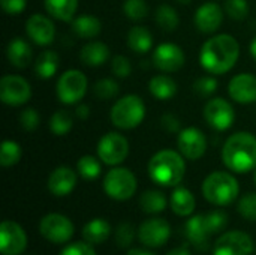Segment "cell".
Returning <instances> with one entry per match:
<instances>
[{
  "label": "cell",
  "mask_w": 256,
  "mask_h": 255,
  "mask_svg": "<svg viewBox=\"0 0 256 255\" xmlns=\"http://www.w3.org/2000/svg\"><path fill=\"white\" fill-rule=\"evenodd\" d=\"M240 57V45L232 35L220 33L207 39L200 51V65L213 75L231 71Z\"/></svg>",
  "instance_id": "obj_1"
},
{
  "label": "cell",
  "mask_w": 256,
  "mask_h": 255,
  "mask_svg": "<svg viewBox=\"0 0 256 255\" xmlns=\"http://www.w3.org/2000/svg\"><path fill=\"white\" fill-rule=\"evenodd\" d=\"M224 165L232 173H249L256 168V137L240 131L228 137L222 149Z\"/></svg>",
  "instance_id": "obj_2"
},
{
  "label": "cell",
  "mask_w": 256,
  "mask_h": 255,
  "mask_svg": "<svg viewBox=\"0 0 256 255\" xmlns=\"http://www.w3.org/2000/svg\"><path fill=\"white\" fill-rule=\"evenodd\" d=\"M186 173L184 156L180 152L164 149L156 152L148 162V176L159 185L166 188L178 186Z\"/></svg>",
  "instance_id": "obj_3"
},
{
  "label": "cell",
  "mask_w": 256,
  "mask_h": 255,
  "mask_svg": "<svg viewBox=\"0 0 256 255\" xmlns=\"http://www.w3.org/2000/svg\"><path fill=\"white\" fill-rule=\"evenodd\" d=\"M226 224L228 215L224 210H213L206 215L192 216L184 225V234L198 251H207L212 236L220 233Z\"/></svg>",
  "instance_id": "obj_4"
},
{
  "label": "cell",
  "mask_w": 256,
  "mask_h": 255,
  "mask_svg": "<svg viewBox=\"0 0 256 255\" xmlns=\"http://www.w3.org/2000/svg\"><path fill=\"white\" fill-rule=\"evenodd\" d=\"M204 198L214 206H228L238 198L240 185L228 171H213L202 182Z\"/></svg>",
  "instance_id": "obj_5"
},
{
  "label": "cell",
  "mask_w": 256,
  "mask_h": 255,
  "mask_svg": "<svg viewBox=\"0 0 256 255\" xmlns=\"http://www.w3.org/2000/svg\"><path fill=\"white\" fill-rule=\"evenodd\" d=\"M146 117V104L138 95H126L116 101L111 108V123L123 131L135 129Z\"/></svg>",
  "instance_id": "obj_6"
},
{
  "label": "cell",
  "mask_w": 256,
  "mask_h": 255,
  "mask_svg": "<svg viewBox=\"0 0 256 255\" xmlns=\"http://www.w3.org/2000/svg\"><path fill=\"white\" fill-rule=\"evenodd\" d=\"M138 182L135 174L123 167L111 168L104 177L105 194L116 201H126L136 192Z\"/></svg>",
  "instance_id": "obj_7"
},
{
  "label": "cell",
  "mask_w": 256,
  "mask_h": 255,
  "mask_svg": "<svg viewBox=\"0 0 256 255\" xmlns=\"http://www.w3.org/2000/svg\"><path fill=\"white\" fill-rule=\"evenodd\" d=\"M88 80L80 69L64 71L56 84V95L58 101L64 105L78 104L87 93Z\"/></svg>",
  "instance_id": "obj_8"
},
{
  "label": "cell",
  "mask_w": 256,
  "mask_h": 255,
  "mask_svg": "<svg viewBox=\"0 0 256 255\" xmlns=\"http://www.w3.org/2000/svg\"><path fill=\"white\" fill-rule=\"evenodd\" d=\"M98 158L111 167L122 164L129 155V141L120 132H108L98 143Z\"/></svg>",
  "instance_id": "obj_9"
},
{
  "label": "cell",
  "mask_w": 256,
  "mask_h": 255,
  "mask_svg": "<svg viewBox=\"0 0 256 255\" xmlns=\"http://www.w3.org/2000/svg\"><path fill=\"white\" fill-rule=\"evenodd\" d=\"M40 236L52 243H66L74 236L72 221L60 213H48L39 222Z\"/></svg>",
  "instance_id": "obj_10"
},
{
  "label": "cell",
  "mask_w": 256,
  "mask_h": 255,
  "mask_svg": "<svg viewBox=\"0 0 256 255\" xmlns=\"http://www.w3.org/2000/svg\"><path fill=\"white\" fill-rule=\"evenodd\" d=\"M204 119L216 131H226L234 125L236 111L231 102L224 98H212L204 105Z\"/></svg>",
  "instance_id": "obj_11"
},
{
  "label": "cell",
  "mask_w": 256,
  "mask_h": 255,
  "mask_svg": "<svg viewBox=\"0 0 256 255\" xmlns=\"http://www.w3.org/2000/svg\"><path fill=\"white\" fill-rule=\"evenodd\" d=\"M32 98L28 81L20 75H4L0 80V101L10 107H20Z\"/></svg>",
  "instance_id": "obj_12"
},
{
  "label": "cell",
  "mask_w": 256,
  "mask_h": 255,
  "mask_svg": "<svg viewBox=\"0 0 256 255\" xmlns=\"http://www.w3.org/2000/svg\"><path fill=\"white\" fill-rule=\"evenodd\" d=\"M153 65L165 72V74H172L180 71L184 63H186V56L184 51L182 50V47H178L177 44L172 42H164L159 44L152 56Z\"/></svg>",
  "instance_id": "obj_13"
},
{
  "label": "cell",
  "mask_w": 256,
  "mask_h": 255,
  "mask_svg": "<svg viewBox=\"0 0 256 255\" xmlns=\"http://www.w3.org/2000/svg\"><path fill=\"white\" fill-rule=\"evenodd\" d=\"M177 147L186 159L198 161L207 152V137L200 128H184L177 134Z\"/></svg>",
  "instance_id": "obj_14"
},
{
  "label": "cell",
  "mask_w": 256,
  "mask_h": 255,
  "mask_svg": "<svg viewBox=\"0 0 256 255\" xmlns=\"http://www.w3.org/2000/svg\"><path fill=\"white\" fill-rule=\"evenodd\" d=\"M254 252L252 237L238 230L222 234L213 248V255H250Z\"/></svg>",
  "instance_id": "obj_15"
},
{
  "label": "cell",
  "mask_w": 256,
  "mask_h": 255,
  "mask_svg": "<svg viewBox=\"0 0 256 255\" xmlns=\"http://www.w3.org/2000/svg\"><path fill=\"white\" fill-rule=\"evenodd\" d=\"M27 246V234L15 221H3L0 227L2 255H21Z\"/></svg>",
  "instance_id": "obj_16"
},
{
  "label": "cell",
  "mask_w": 256,
  "mask_h": 255,
  "mask_svg": "<svg viewBox=\"0 0 256 255\" xmlns=\"http://www.w3.org/2000/svg\"><path fill=\"white\" fill-rule=\"evenodd\" d=\"M138 239L144 246L159 248L165 245L171 237V227L168 221L162 218H152L144 221L138 228Z\"/></svg>",
  "instance_id": "obj_17"
},
{
  "label": "cell",
  "mask_w": 256,
  "mask_h": 255,
  "mask_svg": "<svg viewBox=\"0 0 256 255\" xmlns=\"http://www.w3.org/2000/svg\"><path fill=\"white\" fill-rule=\"evenodd\" d=\"M26 33L32 42L40 47L52 44L56 38V27L51 18L44 14H33L26 21Z\"/></svg>",
  "instance_id": "obj_18"
},
{
  "label": "cell",
  "mask_w": 256,
  "mask_h": 255,
  "mask_svg": "<svg viewBox=\"0 0 256 255\" xmlns=\"http://www.w3.org/2000/svg\"><path fill=\"white\" fill-rule=\"evenodd\" d=\"M224 8L214 2H207L204 5H201L194 17L195 26L201 33H214L219 30V27L222 26L224 21Z\"/></svg>",
  "instance_id": "obj_19"
},
{
  "label": "cell",
  "mask_w": 256,
  "mask_h": 255,
  "mask_svg": "<svg viewBox=\"0 0 256 255\" xmlns=\"http://www.w3.org/2000/svg\"><path fill=\"white\" fill-rule=\"evenodd\" d=\"M228 93L238 104L256 102V77L248 72L232 77L228 84Z\"/></svg>",
  "instance_id": "obj_20"
},
{
  "label": "cell",
  "mask_w": 256,
  "mask_h": 255,
  "mask_svg": "<svg viewBox=\"0 0 256 255\" xmlns=\"http://www.w3.org/2000/svg\"><path fill=\"white\" fill-rule=\"evenodd\" d=\"M48 191L56 197H64L69 195L75 186H76V173L69 167H57L51 171L48 182H46Z\"/></svg>",
  "instance_id": "obj_21"
},
{
  "label": "cell",
  "mask_w": 256,
  "mask_h": 255,
  "mask_svg": "<svg viewBox=\"0 0 256 255\" xmlns=\"http://www.w3.org/2000/svg\"><path fill=\"white\" fill-rule=\"evenodd\" d=\"M6 57H8L9 63L12 66H15L16 69H24L33 60V50H32L30 44L26 39L16 36V38H12L8 42Z\"/></svg>",
  "instance_id": "obj_22"
},
{
  "label": "cell",
  "mask_w": 256,
  "mask_h": 255,
  "mask_svg": "<svg viewBox=\"0 0 256 255\" xmlns=\"http://www.w3.org/2000/svg\"><path fill=\"white\" fill-rule=\"evenodd\" d=\"M108 59H110V47L102 41H90L86 45H82L80 51L81 63L90 68L102 66Z\"/></svg>",
  "instance_id": "obj_23"
},
{
  "label": "cell",
  "mask_w": 256,
  "mask_h": 255,
  "mask_svg": "<svg viewBox=\"0 0 256 255\" xmlns=\"http://www.w3.org/2000/svg\"><path fill=\"white\" fill-rule=\"evenodd\" d=\"M170 206L177 216H190L195 210L196 203L194 194L188 188L176 186L170 197Z\"/></svg>",
  "instance_id": "obj_24"
},
{
  "label": "cell",
  "mask_w": 256,
  "mask_h": 255,
  "mask_svg": "<svg viewBox=\"0 0 256 255\" xmlns=\"http://www.w3.org/2000/svg\"><path fill=\"white\" fill-rule=\"evenodd\" d=\"M72 32L81 38V39H93L96 38L100 30H102V23L98 17L94 15H88V14H84V15H80V17H75L72 21Z\"/></svg>",
  "instance_id": "obj_25"
},
{
  "label": "cell",
  "mask_w": 256,
  "mask_h": 255,
  "mask_svg": "<svg viewBox=\"0 0 256 255\" xmlns=\"http://www.w3.org/2000/svg\"><path fill=\"white\" fill-rule=\"evenodd\" d=\"M128 47L136 54H146L153 48V35L144 26H134L128 32Z\"/></svg>",
  "instance_id": "obj_26"
},
{
  "label": "cell",
  "mask_w": 256,
  "mask_h": 255,
  "mask_svg": "<svg viewBox=\"0 0 256 255\" xmlns=\"http://www.w3.org/2000/svg\"><path fill=\"white\" fill-rule=\"evenodd\" d=\"M148 90L153 98L159 101H170L177 93V83L166 74H159L152 77L148 83Z\"/></svg>",
  "instance_id": "obj_27"
},
{
  "label": "cell",
  "mask_w": 256,
  "mask_h": 255,
  "mask_svg": "<svg viewBox=\"0 0 256 255\" xmlns=\"http://www.w3.org/2000/svg\"><path fill=\"white\" fill-rule=\"evenodd\" d=\"M111 234L110 222L102 218H94L88 221L82 228V237L90 245H99L104 243Z\"/></svg>",
  "instance_id": "obj_28"
},
{
  "label": "cell",
  "mask_w": 256,
  "mask_h": 255,
  "mask_svg": "<svg viewBox=\"0 0 256 255\" xmlns=\"http://www.w3.org/2000/svg\"><path fill=\"white\" fill-rule=\"evenodd\" d=\"M60 66V59L58 54L52 50H45L42 51L34 62V72L39 78L42 80H50L52 78Z\"/></svg>",
  "instance_id": "obj_29"
},
{
  "label": "cell",
  "mask_w": 256,
  "mask_h": 255,
  "mask_svg": "<svg viewBox=\"0 0 256 255\" xmlns=\"http://www.w3.org/2000/svg\"><path fill=\"white\" fill-rule=\"evenodd\" d=\"M45 11L56 20L72 21L78 9V0H44Z\"/></svg>",
  "instance_id": "obj_30"
},
{
  "label": "cell",
  "mask_w": 256,
  "mask_h": 255,
  "mask_svg": "<svg viewBox=\"0 0 256 255\" xmlns=\"http://www.w3.org/2000/svg\"><path fill=\"white\" fill-rule=\"evenodd\" d=\"M166 197L162 191L148 189L140 197V207L148 215H158L166 209Z\"/></svg>",
  "instance_id": "obj_31"
},
{
  "label": "cell",
  "mask_w": 256,
  "mask_h": 255,
  "mask_svg": "<svg viewBox=\"0 0 256 255\" xmlns=\"http://www.w3.org/2000/svg\"><path fill=\"white\" fill-rule=\"evenodd\" d=\"M154 20H156L158 26L165 32H174L178 27V23H180L177 11L171 5H160L156 9Z\"/></svg>",
  "instance_id": "obj_32"
},
{
  "label": "cell",
  "mask_w": 256,
  "mask_h": 255,
  "mask_svg": "<svg viewBox=\"0 0 256 255\" xmlns=\"http://www.w3.org/2000/svg\"><path fill=\"white\" fill-rule=\"evenodd\" d=\"M76 170L78 174L86 179V180H94L100 176L102 173V165L100 161L93 156V155H84L78 159L76 162Z\"/></svg>",
  "instance_id": "obj_33"
},
{
  "label": "cell",
  "mask_w": 256,
  "mask_h": 255,
  "mask_svg": "<svg viewBox=\"0 0 256 255\" xmlns=\"http://www.w3.org/2000/svg\"><path fill=\"white\" fill-rule=\"evenodd\" d=\"M22 156L21 146L14 140H4L0 147V165L4 168L14 167L20 162Z\"/></svg>",
  "instance_id": "obj_34"
},
{
  "label": "cell",
  "mask_w": 256,
  "mask_h": 255,
  "mask_svg": "<svg viewBox=\"0 0 256 255\" xmlns=\"http://www.w3.org/2000/svg\"><path fill=\"white\" fill-rule=\"evenodd\" d=\"M72 126H74V119L68 110H57L50 119V129L57 137H63L69 134Z\"/></svg>",
  "instance_id": "obj_35"
},
{
  "label": "cell",
  "mask_w": 256,
  "mask_h": 255,
  "mask_svg": "<svg viewBox=\"0 0 256 255\" xmlns=\"http://www.w3.org/2000/svg\"><path fill=\"white\" fill-rule=\"evenodd\" d=\"M93 93L100 101H110L120 93V86L112 78H102L93 84Z\"/></svg>",
  "instance_id": "obj_36"
},
{
  "label": "cell",
  "mask_w": 256,
  "mask_h": 255,
  "mask_svg": "<svg viewBox=\"0 0 256 255\" xmlns=\"http://www.w3.org/2000/svg\"><path fill=\"white\" fill-rule=\"evenodd\" d=\"M123 12L132 21H141L148 15V6L146 0H124Z\"/></svg>",
  "instance_id": "obj_37"
},
{
  "label": "cell",
  "mask_w": 256,
  "mask_h": 255,
  "mask_svg": "<svg viewBox=\"0 0 256 255\" xmlns=\"http://www.w3.org/2000/svg\"><path fill=\"white\" fill-rule=\"evenodd\" d=\"M224 11L230 18L242 21L249 15V2L248 0H225Z\"/></svg>",
  "instance_id": "obj_38"
},
{
  "label": "cell",
  "mask_w": 256,
  "mask_h": 255,
  "mask_svg": "<svg viewBox=\"0 0 256 255\" xmlns=\"http://www.w3.org/2000/svg\"><path fill=\"white\" fill-rule=\"evenodd\" d=\"M218 80L214 77H200L195 83H194V92L198 95V96H202V98H210L213 96V93L218 90Z\"/></svg>",
  "instance_id": "obj_39"
},
{
  "label": "cell",
  "mask_w": 256,
  "mask_h": 255,
  "mask_svg": "<svg viewBox=\"0 0 256 255\" xmlns=\"http://www.w3.org/2000/svg\"><path fill=\"white\" fill-rule=\"evenodd\" d=\"M237 210L238 213L248 219V221H256V194L255 192H249L246 195H243L237 204Z\"/></svg>",
  "instance_id": "obj_40"
},
{
  "label": "cell",
  "mask_w": 256,
  "mask_h": 255,
  "mask_svg": "<svg viewBox=\"0 0 256 255\" xmlns=\"http://www.w3.org/2000/svg\"><path fill=\"white\" fill-rule=\"evenodd\" d=\"M116 243L120 248H129L135 240V228L129 222H123L116 228Z\"/></svg>",
  "instance_id": "obj_41"
},
{
  "label": "cell",
  "mask_w": 256,
  "mask_h": 255,
  "mask_svg": "<svg viewBox=\"0 0 256 255\" xmlns=\"http://www.w3.org/2000/svg\"><path fill=\"white\" fill-rule=\"evenodd\" d=\"M20 125L27 132H33L40 125V116H39V113L34 108H32V107L24 108L20 113Z\"/></svg>",
  "instance_id": "obj_42"
},
{
  "label": "cell",
  "mask_w": 256,
  "mask_h": 255,
  "mask_svg": "<svg viewBox=\"0 0 256 255\" xmlns=\"http://www.w3.org/2000/svg\"><path fill=\"white\" fill-rule=\"evenodd\" d=\"M111 71L117 78H128L132 72V63L126 56L117 54L112 57L111 62Z\"/></svg>",
  "instance_id": "obj_43"
},
{
  "label": "cell",
  "mask_w": 256,
  "mask_h": 255,
  "mask_svg": "<svg viewBox=\"0 0 256 255\" xmlns=\"http://www.w3.org/2000/svg\"><path fill=\"white\" fill-rule=\"evenodd\" d=\"M58 255H98L96 251L92 248L90 243L84 242H75L68 245L66 248H63V251Z\"/></svg>",
  "instance_id": "obj_44"
},
{
  "label": "cell",
  "mask_w": 256,
  "mask_h": 255,
  "mask_svg": "<svg viewBox=\"0 0 256 255\" xmlns=\"http://www.w3.org/2000/svg\"><path fill=\"white\" fill-rule=\"evenodd\" d=\"M0 5L8 15H20L27 6V0H0Z\"/></svg>",
  "instance_id": "obj_45"
},
{
  "label": "cell",
  "mask_w": 256,
  "mask_h": 255,
  "mask_svg": "<svg viewBox=\"0 0 256 255\" xmlns=\"http://www.w3.org/2000/svg\"><path fill=\"white\" fill-rule=\"evenodd\" d=\"M160 123H162V128L168 132H172V134H178L182 131V122L171 113H166L162 116L160 119Z\"/></svg>",
  "instance_id": "obj_46"
},
{
  "label": "cell",
  "mask_w": 256,
  "mask_h": 255,
  "mask_svg": "<svg viewBox=\"0 0 256 255\" xmlns=\"http://www.w3.org/2000/svg\"><path fill=\"white\" fill-rule=\"evenodd\" d=\"M75 116H76L78 119H81V120L88 119V116H90V107H88V105H86V104L78 105V107H76V110H75Z\"/></svg>",
  "instance_id": "obj_47"
},
{
  "label": "cell",
  "mask_w": 256,
  "mask_h": 255,
  "mask_svg": "<svg viewBox=\"0 0 256 255\" xmlns=\"http://www.w3.org/2000/svg\"><path fill=\"white\" fill-rule=\"evenodd\" d=\"M166 255H192L190 251L186 248V246H182V248H174L172 251H170Z\"/></svg>",
  "instance_id": "obj_48"
},
{
  "label": "cell",
  "mask_w": 256,
  "mask_h": 255,
  "mask_svg": "<svg viewBox=\"0 0 256 255\" xmlns=\"http://www.w3.org/2000/svg\"><path fill=\"white\" fill-rule=\"evenodd\" d=\"M126 255H154L150 251H146V249H140V248H135V249H129Z\"/></svg>",
  "instance_id": "obj_49"
},
{
  "label": "cell",
  "mask_w": 256,
  "mask_h": 255,
  "mask_svg": "<svg viewBox=\"0 0 256 255\" xmlns=\"http://www.w3.org/2000/svg\"><path fill=\"white\" fill-rule=\"evenodd\" d=\"M249 51H250V56L254 57V60L256 62V36L252 39V42L249 45Z\"/></svg>",
  "instance_id": "obj_50"
},
{
  "label": "cell",
  "mask_w": 256,
  "mask_h": 255,
  "mask_svg": "<svg viewBox=\"0 0 256 255\" xmlns=\"http://www.w3.org/2000/svg\"><path fill=\"white\" fill-rule=\"evenodd\" d=\"M177 2H178L180 5H189V3H190L192 0H177Z\"/></svg>",
  "instance_id": "obj_51"
},
{
  "label": "cell",
  "mask_w": 256,
  "mask_h": 255,
  "mask_svg": "<svg viewBox=\"0 0 256 255\" xmlns=\"http://www.w3.org/2000/svg\"><path fill=\"white\" fill-rule=\"evenodd\" d=\"M254 179H255V185H256V168H255V174H254Z\"/></svg>",
  "instance_id": "obj_52"
}]
</instances>
